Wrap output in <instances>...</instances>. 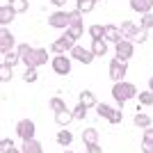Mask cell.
Here are the masks:
<instances>
[{
    "label": "cell",
    "instance_id": "13",
    "mask_svg": "<svg viewBox=\"0 0 153 153\" xmlns=\"http://www.w3.org/2000/svg\"><path fill=\"white\" fill-rule=\"evenodd\" d=\"M119 30H121V37H123V39H128V41H133V37L137 34L140 25H137V23H133V21H123L121 25H119Z\"/></svg>",
    "mask_w": 153,
    "mask_h": 153
},
{
    "label": "cell",
    "instance_id": "23",
    "mask_svg": "<svg viewBox=\"0 0 153 153\" xmlns=\"http://www.w3.org/2000/svg\"><path fill=\"white\" fill-rule=\"evenodd\" d=\"M94 7H96V0H76V9L82 14V16H85V14H89Z\"/></svg>",
    "mask_w": 153,
    "mask_h": 153
},
{
    "label": "cell",
    "instance_id": "16",
    "mask_svg": "<svg viewBox=\"0 0 153 153\" xmlns=\"http://www.w3.org/2000/svg\"><path fill=\"white\" fill-rule=\"evenodd\" d=\"M121 30L119 25H105V41L108 44H117V41H121Z\"/></svg>",
    "mask_w": 153,
    "mask_h": 153
},
{
    "label": "cell",
    "instance_id": "8",
    "mask_svg": "<svg viewBox=\"0 0 153 153\" xmlns=\"http://www.w3.org/2000/svg\"><path fill=\"white\" fill-rule=\"evenodd\" d=\"M114 53H117L114 57L128 62V59L135 55V44H133V41H128V39H121V41H117V44H114Z\"/></svg>",
    "mask_w": 153,
    "mask_h": 153
},
{
    "label": "cell",
    "instance_id": "18",
    "mask_svg": "<svg viewBox=\"0 0 153 153\" xmlns=\"http://www.w3.org/2000/svg\"><path fill=\"white\" fill-rule=\"evenodd\" d=\"M55 142H57L59 146H71V144H73V133H71V130H66V128H62V130H59L57 135H55Z\"/></svg>",
    "mask_w": 153,
    "mask_h": 153
},
{
    "label": "cell",
    "instance_id": "15",
    "mask_svg": "<svg viewBox=\"0 0 153 153\" xmlns=\"http://www.w3.org/2000/svg\"><path fill=\"white\" fill-rule=\"evenodd\" d=\"M78 98H80V101H78V103H82L85 108H89V110L98 105V101H96V94H94V91H91V89H82V91H80V96H78Z\"/></svg>",
    "mask_w": 153,
    "mask_h": 153
},
{
    "label": "cell",
    "instance_id": "44",
    "mask_svg": "<svg viewBox=\"0 0 153 153\" xmlns=\"http://www.w3.org/2000/svg\"><path fill=\"white\" fill-rule=\"evenodd\" d=\"M96 2H101V0H96Z\"/></svg>",
    "mask_w": 153,
    "mask_h": 153
},
{
    "label": "cell",
    "instance_id": "41",
    "mask_svg": "<svg viewBox=\"0 0 153 153\" xmlns=\"http://www.w3.org/2000/svg\"><path fill=\"white\" fill-rule=\"evenodd\" d=\"M51 5L59 9V7H64V5H66V0H51Z\"/></svg>",
    "mask_w": 153,
    "mask_h": 153
},
{
    "label": "cell",
    "instance_id": "4",
    "mask_svg": "<svg viewBox=\"0 0 153 153\" xmlns=\"http://www.w3.org/2000/svg\"><path fill=\"white\" fill-rule=\"evenodd\" d=\"M126 73H128V62H123V59H119V57H114L112 62H110V80L123 82Z\"/></svg>",
    "mask_w": 153,
    "mask_h": 153
},
{
    "label": "cell",
    "instance_id": "28",
    "mask_svg": "<svg viewBox=\"0 0 153 153\" xmlns=\"http://www.w3.org/2000/svg\"><path fill=\"white\" fill-rule=\"evenodd\" d=\"M12 73H14L12 66H7V64L0 62V82H9V80H12Z\"/></svg>",
    "mask_w": 153,
    "mask_h": 153
},
{
    "label": "cell",
    "instance_id": "36",
    "mask_svg": "<svg viewBox=\"0 0 153 153\" xmlns=\"http://www.w3.org/2000/svg\"><path fill=\"white\" fill-rule=\"evenodd\" d=\"M30 48H32L30 44H19V46H16V55H19V57L23 59V57L27 55V53H30Z\"/></svg>",
    "mask_w": 153,
    "mask_h": 153
},
{
    "label": "cell",
    "instance_id": "32",
    "mask_svg": "<svg viewBox=\"0 0 153 153\" xmlns=\"http://www.w3.org/2000/svg\"><path fill=\"white\" fill-rule=\"evenodd\" d=\"M140 25L144 27V30H151L153 27V12H149V14H144L140 19Z\"/></svg>",
    "mask_w": 153,
    "mask_h": 153
},
{
    "label": "cell",
    "instance_id": "11",
    "mask_svg": "<svg viewBox=\"0 0 153 153\" xmlns=\"http://www.w3.org/2000/svg\"><path fill=\"white\" fill-rule=\"evenodd\" d=\"M71 57L76 59V62H80V64H91V62H94V53L87 51L85 46H73V51H71Z\"/></svg>",
    "mask_w": 153,
    "mask_h": 153
},
{
    "label": "cell",
    "instance_id": "39",
    "mask_svg": "<svg viewBox=\"0 0 153 153\" xmlns=\"http://www.w3.org/2000/svg\"><path fill=\"white\" fill-rule=\"evenodd\" d=\"M142 153H153V144L151 142H142Z\"/></svg>",
    "mask_w": 153,
    "mask_h": 153
},
{
    "label": "cell",
    "instance_id": "19",
    "mask_svg": "<svg viewBox=\"0 0 153 153\" xmlns=\"http://www.w3.org/2000/svg\"><path fill=\"white\" fill-rule=\"evenodd\" d=\"M91 53H94V57L108 55V41H105V39H96V41H91Z\"/></svg>",
    "mask_w": 153,
    "mask_h": 153
},
{
    "label": "cell",
    "instance_id": "5",
    "mask_svg": "<svg viewBox=\"0 0 153 153\" xmlns=\"http://www.w3.org/2000/svg\"><path fill=\"white\" fill-rule=\"evenodd\" d=\"M51 66H53L55 76H69L71 73V57H66V55H53Z\"/></svg>",
    "mask_w": 153,
    "mask_h": 153
},
{
    "label": "cell",
    "instance_id": "29",
    "mask_svg": "<svg viewBox=\"0 0 153 153\" xmlns=\"http://www.w3.org/2000/svg\"><path fill=\"white\" fill-rule=\"evenodd\" d=\"M19 62H21V57L16 55V51H14V53H7L5 57H2V64L12 66V69H14V66H19Z\"/></svg>",
    "mask_w": 153,
    "mask_h": 153
},
{
    "label": "cell",
    "instance_id": "33",
    "mask_svg": "<svg viewBox=\"0 0 153 153\" xmlns=\"http://www.w3.org/2000/svg\"><path fill=\"white\" fill-rule=\"evenodd\" d=\"M69 25H82V14L78 12V9H73V12H69Z\"/></svg>",
    "mask_w": 153,
    "mask_h": 153
},
{
    "label": "cell",
    "instance_id": "40",
    "mask_svg": "<svg viewBox=\"0 0 153 153\" xmlns=\"http://www.w3.org/2000/svg\"><path fill=\"white\" fill-rule=\"evenodd\" d=\"M87 153H103V149L98 144H91V146H87Z\"/></svg>",
    "mask_w": 153,
    "mask_h": 153
},
{
    "label": "cell",
    "instance_id": "34",
    "mask_svg": "<svg viewBox=\"0 0 153 153\" xmlns=\"http://www.w3.org/2000/svg\"><path fill=\"white\" fill-rule=\"evenodd\" d=\"M87 110L89 108H85L82 103H78L76 108H73V117H76V119H85V117H87Z\"/></svg>",
    "mask_w": 153,
    "mask_h": 153
},
{
    "label": "cell",
    "instance_id": "37",
    "mask_svg": "<svg viewBox=\"0 0 153 153\" xmlns=\"http://www.w3.org/2000/svg\"><path fill=\"white\" fill-rule=\"evenodd\" d=\"M9 149H14V140H9V137H5V140L0 142V153H7Z\"/></svg>",
    "mask_w": 153,
    "mask_h": 153
},
{
    "label": "cell",
    "instance_id": "9",
    "mask_svg": "<svg viewBox=\"0 0 153 153\" xmlns=\"http://www.w3.org/2000/svg\"><path fill=\"white\" fill-rule=\"evenodd\" d=\"M14 46H16V39L7 27H0V53L7 55V53H14Z\"/></svg>",
    "mask_w": 153,
    "mask_h": 153
},
{
    "label": "cell",
    "instance_id": "21",
    "mask_svg": "<svg viewBox=\"0 0 153 153\" xmlns=\"http://www.w3.org/2000/svg\"><path fill=\"white\" fill-rule=\"evenodd\" d=\"M82 34H85V27H82V25H69L66 30H64V37H69L73 44H76V41L82 37Z\"/></svg>",
    "mask_w": 153,
    "mask_h": 153
},
{
    "label": "cell",
    "instance_id": "26",
    "mask_svg": "<svg viewBox=\"0 0 153 153\" xmlns=\"http://www.w3.org/2000/svg\"><path fill=\"white\" fill-rule=\"evenodd\" d=\"M135 126L137 128H142V130H146V128H151V117H146V114H135Z\"/></svg>",
    "mask_w": 153,
    "mask_h": 153
},
{
    "label": "cell",
    "instance_id": "6",
    "mask_svg": "<svg viewBox=\"0 0 153 153\" xmlns=\"http://www.w3.org/2000/svg\"><path fill=\"white\" fill-rule=\"evenodd\" d=\"M16 135H19L21 140H34V135H37V126H34V121L32 119H21L19 123H16Z\"/></svg>",
    "mask_w": 153,
    "mask_h": 153
},
{
    "label": "cell",
    "instance_id": "43",
    "mask_svg": "<svg viewBox=\"0 0 153 153\" xmlns=\"http://www.w3.org/2000/svg\"><path fill=\"white\" fill-rule=\"evenodd\" d=\"M62 153H73V151H69V149H66V151H62Z\"/></svg>",
    "mask_w": 153,
    "mask_h": 153
},
{
    "label": "cell",
    "instance_id": "2",
    "mask_svg": "<svg viewBox=\"0 0 153 153\" xmlns=\"http://www.w3.org/2000/svg\"><path fill=\"white\" fill-rule=\"evenodd\" d=\"M21 62L25 64V69H39L46 62H51V53L46 51V48H30V53Z\"/></svg>",
    "mask_w": 153,
    "mask_h": 153
},
{
    "label": "cell",
    "instance_id": "30",
    "mask_svg": "<svg viewBox=\"0 0 153 153\" xmlns=\"http://www.w3.org/2000/svg\"><path fill=\"white\" fill-rule=\"evenodd\" d=\"M149 39V30H144V27L140 25V30H137V34L133 37V44H144Z\"/></svg>",
    "mask_w": 153,
    "mask_h": 153
},
{
    "label": "cell",
    "instance_id": "17",
    "mask_svg": "<svg viewBox=\"0 0 153 153\" xmlns=\"http://www.w3.org/2000/svg\"><path fill=\"white\" fill-rule=\"evenodd\" d=\"M21 151L23 153H44V146H41V142H37V137H34V140L23 142V144H21Z\"/></svg>",
    "mask_w": 153,
    "mask_h": 153
},
{
    "label": "cell",
    "instance_id": "3",
    "mask_svg": "<svg viewBox=\"0 0 153 153\" xmlns=\"http://www.w3.org/2000/svg\"><path fill=\"white\" fill-rule=\"evenodd\" d=\"M96 112L101 119H105L108 123H121L123 114H121V108H110L108 103H98L96 105Z\"/></svg>",
    "mask_w": 153,
    "mask_h": 153
},
{
    "label": "cell",
    "instance_id": "25",
    "mask_svg": "<svg viewBox=\"0 0 153 153\" xmlns=\"http://www.w3.org/2000/svg\"><path fill=\"white\" fill-rule=\"evenodd\" d=\"M7 5L14 7V12H16V14H25L27 9H30V2H27V0H9Z\"/></svg>",
    "mask_w": 153,
    "mask_h": 153
},
{
    "label": "cell",
    "instance_id": "12",
    "mask_svg": "<svg viewBox=\"0 0 153 153\" xmlns=\"http://www.w3.org/2000/svg\"><path fill=\"white\" fill-rule=\"evenodd\" d=\"M130 9L144 16V14L153 12V0H130Z\"/></svg>",
    "mask_w": 153,
    "mask_h": 153
},
{
    "label": "cell",
    "instance_id": "10",
    "mask_svg": "<svg viewBox=\"0 0 153 153\" xmlns=\"http://www.w3.org/2000/svg\"><path fill=\"white\" fill-rule=\"evenodd\" d=\"M73 51V41H71L69 37H59V39H55L53 41V46H51V53L53 55H66V53H71Z\"/></svg>",
    "mask_w": 153,
    "mask_h": 153
},
{
    "label": "cell",
    "instance_id": "42",
    "mask_svg": "<svg viewBox=\"0 0 153 153\" xmlns=\"http://www.w3.org/2000/svg\"><path fill=\"white\" fill-rule=\"evenodd\" d=\"M149 91H153V76H151V80H149Z\"/></svg>",
    "mask_w": 153,
    "mask_h": 153
},
{
    "label": "cell",
    "instance_id": "7",
    "mask_svg": "<svg viewBox=\"0 0 153 153\" xmlns=\"http://www.w3.org/2000/svg\"><path fill=\"white\" fill-rule=\"evenodd\" d=\"M69 12H64V9H55V12L48 16V25L55 27V30H66L69 27Z\"/></svg>",
    "mask_w": 153,
    "mask_h": 153
},
{
    "label": "cell",
    "instance_id": "24",
    "mask_svg": "<svg viewBox=\"0 0 153 153\" xmlns=\"http://www.w3.org/2000/svg\"><path fill=\"white\" fill-rule=\"evenodd\" d=\"M48 108H51L55 114H59V112H64V110H66V105H64V98H59V96H53L51 101H48Z\"/></svg>",
    "mask_w": 153,
    "mask_h": 153
},
{
    "label": "cell",
    "instance_id": "27",
    "mask_svg": "<svg viewBox=\"0 0 153 153\" xmlns=\"http://www.w3.org/2000/svg\"><path fill=\"white\" fill-rule=\"evenodd\" d=\"M89 37H91V41H96V39H105V25H91L89 27Z\"/></svg>",
    "mask_w": 153,
    "mask_h": 153
},
{
    "label": "cell",
    "instance_id": "31",
    "mask_svg": "<svg viewBox=\"0 0 153 153\" xmlns=\"http://www.w3.org/2000/svg\"><path fill=\"white\" fill-rule=\"evenodd\" d=\"M137 101H140L142 105H153V91H142V94H137Z\"/></svg>",
    "mask_w": 153,
    "mask_h": 153
},
{
    "label": "cell",
    "instance_id": "35",
    "mask_svg": "<svg viewBox=\"0 0 153 153\" xmlns=\"http://www.w3.org/2000/svg\"><path fill=\"white\" fill-rule=\"evenodd\" d=\"M23 80H25V82H37V80H39L37 69H25V73H23Z\"/></svg>",
    "mask_w": 153,
    "mask_h": 153
},
{
    "label": "cell",
    "instance_id": "1",
    "mask_svg": "<svg viewBox=\"0 0 153 153\" xmlns=\"http://www.w3.org/2000/svg\"><path fill=\"white\" fill-rule=\"evenodd\" d=\"M137 96V87H135L133 82H114L112 85V98L117 101V105L121 108V105H126L130 98H135Z\"/></svg>",
    "mask_w": 153,
    "mask_h": 153
},
{
    "label": "cell",
    "instance_id": "14",
    "mask_svg": "<svg viewBox=\"0 0 153 153\" xmlns=\"http://www.w3.org/2000/svg\"><path fill=\"white\" fill-rule=\"evenodd\" d=\"M14 19H16L14 7H9V5H2V7H0V27H7Z\"/></svg>",
    "mask_w": 153,
    "mask_h": 153
},
{
    "label": "cell",
    "instance_id": "22",
    "mask_svg": "<svg viewBox=\"0 0 153 153\" xmlns=\"http://www.w3.org/2000/svg\"><path fill=\"white\" fill-rule=\"evenodd\" d=\"M76 117H73V110H64V112H59V114H55V121L59 123L62 128H66L71 121H73Z\"/></svg>",
    "mask_w": 153,
    "mask_h": 153
},
{
    "label": "cell",
    "instance_id": "20",
    "mask_svg": "<svg viewBox=\"0 0 153 153\" xmlns=\"http://www.w3.org/2000/svg\"><path fill=\"white\" fill-rule=\"evenodd\" d=\"M82 142H85V146L98 144V130H96V128H85L82 130Z\"/></svg>",
    "mask_w": 153,
    "mask_h": 153
},
{
    "label": "cell",
    "instance_id": "38",
    "mask_svg": "<svg viewBox=\"0 0 153 153\" xmlns=\"http://www.w3.org/2000/svg\"><path fill=\"white\" fill-rule=\"evenodd\" d=\"M142 142H151V144H153V126L144 130V135H142Z\"/></svg>",
    "mask_w": 153,
    "mask_h": 153
}]
</instances>
